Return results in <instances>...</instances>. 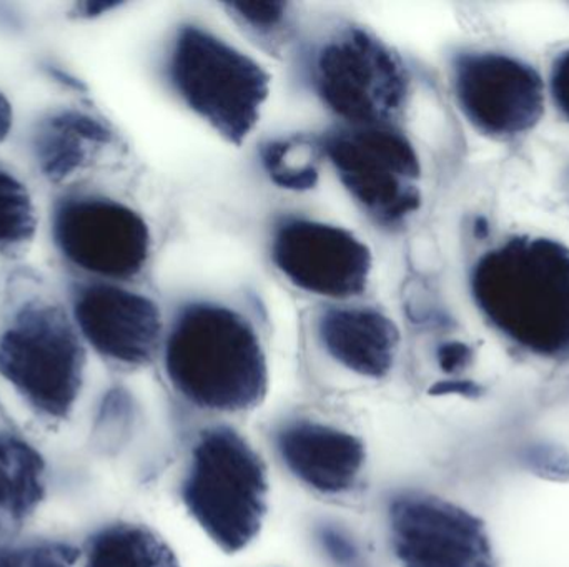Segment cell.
<instances>
[{"label":"cell","mask_w":569,"mask_h":567,"mask_svg":"<svg viewBox=\"0 0 569 567\" xmlns=\"http://www.w3.org/2000/svg\"><path fill=\"white\" fill-rule=\"evenodd\" d=\"M470 292L485 322L511 345L548 362L569 360V246L513 235L475 262Z\"/></svg>","instance_id":"cell-1"},{"label":"cell","mask_w":569,"mask_h":567,"mask_svg":"<svg viewBox=\"0 0 569 567\" xmlns=\"http://www.w3.org/2000/svg\"><path fill=\"white\" fill-rule=\"evenodd\" d=\"M163 366L173 389L206 412H252L269 393V362L256 328L216 303L180 312L167 335Z\"/></svg>","instance_id":"cell-2"},{"label":"cell","mask_w":569,"mask_h":567,"mask_svg":"<svg viewBox=\"0 0 569 567\" xmlns=\"http://www.w3.org/2000/svg\"><path fill=\"white\" fill-rule=\"evenodd\" d=\"M262 456L232 426L203 429L182 483L187 512L227 555L249 548L269 512Z\"/></svg>","instance_id":"cell-3"},{"label":"cell","mask_w":569,"mask_h":567,"mask_svg":"<svg viewBox=\"0 0 569 567\" xmlns=\"http://www.w3.org/2000/svg\"><path fill=\"white\" fill-rule=\"evenodd\" d=\"M170 80L186 105L230 143L242 145L260 122L270 75L252 57L202 27L177 32Z\"/></svg>","instance_id":"cell-4"},{"label":"cell","mask_w":569,"mask_h":567,"mask_svg":"<svg viewBox=\"0 0 569 567\" xmlns=\"http://www.w3.org/2000/svg\"><path fill=\"white\" fill-rule=\"evenodd\" d=\"M86 368L76 325L49 303H27L0 333V376L47 422L72 415Z\"/></svg>","instance_id":"cell-5"},{"label":"cell","mask_w":569,"mask_h":567,"mask_svg":"<svg viewBox=\"0 0 569 567\" xmlns=\"http://www.w3.org/2000/svg\"><path fill=\"white\" fill-rule=\"evenodd\" d=\"M325 153L351 199L377 222L398 225L421 205V162L413 143L390 125H348Z\"/></svg>","instance_id":"cell-6"},{"label":"cell","mask_w":569,"mask_h":567,"mask_svg":"<svg viewBox=\"0 0 569 567\" xmlns=\"http://www.w3.org/2000/svg\"><path fill=\"white\" fill-rule=\"evenodd\" d=\"M313 83L321 102L348 125H390L410 93L400 57L361 29L343 30L323 43Z\"/></svg>","instance_id":"cell-7"},{"label":"cell","mask_w":569,"mask_h":567,"mask_svg":"<svg viewBox=\"0 0 569 567\" xmlns=\"http://www.w3.org/2000/svg\"><path fill=\"white\" fill-rule=\"evenodd\" d=\"M52 236L67 262L107 282L139 275L150 256L142 215L106 196H67L52 213Z\"/></svg>","instance_id":"cell-8"},{"label":"cell","mask_w":569,"mask_h":567,"mask_svg":"<svg viewBox=\"0 0 569 567\" xmlns=\"http://www.w3.org/2000/svg\"><path fill=\"white\" fill-rule=\"evenodd\" d=\"M453 92L468 122L493 140L527 135L541 122L543 77L530 63L501 52H465L453 62Z\"/></svg>","instance_id":"cell-9"},{"label":"cell","mask_w":569,"mask_h":567,"mask_svg":"<svg viewBox=\"0 0 569 567\" xmlns=\"http://www.w3.org/2000/svg\"><path fill=\"white\" fill-rule=\"evenodd\" d=\"M388 529L401 567H501L487 525L448 499L415 492L395 496Z\"/></svg>","instance_id":"cell-10"},{"label":"cell","mask_w":569,"mask_h":567,"mask_svg":"<svg viewBox=\"0 0 569 567\" xmlns=\"http://www.w3.org/2000/svg\"><path fill=\"white\" fill-rule=\"evenodd\" d=\"M272 260L297 288L330 300L361 295L373 270V255L357 235L307 219L287 220L277 229Z\"/></svg>","instance_id":"cell-11"},{"label":"cell","mask_w":569,"mask_h":567,"mask_svg":"<svg viewBox=\"0 0 569 567\" xmlns=\"http://www.w3.org/2000/svg\"><path fill=\"white\" fill-rule=\"evenodd\" d=\"M73 323L97 355L123 368L149 365L162 342V313L149 296L112 282L80 286Z\"/></svg>","instance_id":"cell-12"},{"label":"cell","mask_w":569,"mask_h":567,"mask_svg":"<svg viewBox=\"0 0 569 567\" xmlns=\"http://www.w3.org/2000/svg\"><path fill=\"white\" fill-rule=\"evenodd\" d=\"M276 448L298 482L327 496L351 492L367 463L357 435L315 419L284 423L277 429Z\"/></svg>","instance_id":"cell-13"},{"label":"cell","mask_w":569,"mask_h":567,"mask_svg":"<svg viewBox=\"0 0 569 567\" xmlns=\"http://www.w3.org/2000/svg\"><path fill=\"white\" fill-rule=\"evenodd\" d=\"M317 335L333 362L363 378H387L397 363L400 332L393 320L378 310H327L318 318Z\"/></svg>","instance_id":"cell-14"},{"label":"cell","mask_w":569,"mask_h":567,"mask_svg":"<svg viewBox=\"0 0 569 567\" xmlns=\"http://www.w3.org/2000/svg\"><path fill=\"white\" fill-rule=\"evenodd\" d=\"M109 142V129L99 119L82 110L63 109L37 123L30 149L39 172L49 182L60 183L89 165Z\"/></svg>","instance_id":"cell-15"},{"label":"cell","mask_w":569,"mask_h":567,"mask_svg":"<svg viewBox=\"0 0 569 567\" xmlns=\"http://www.w3.org/2000/svg\"><path fill=\"white\" fill-rule=\"evenodd\" d=\"M47 496V463L27 439L0 429V533L22 528Z\"/></svg>","instance_id":"cell-16"},{"label":"cell","mask_w":569,"mask_h":567,"mask_svg":"<svg viewBox=\"0 0 569 567\" xmlns=\"http://www.w3.org/2000/svg\"><path fill=\"white\" fill-rule=\"evenodd\" d=\"M82 567H182L169 543L146 525L102 526L83 545Z\"/></svg>","instance_id":"cell-17"},{"label":"cell","mask_w":569,"mask_h":567,"mask_svg":"<svg viewBox=\"0 0 569 567\" xmlns=\"http://www.w3.org/2000/svg\"><path fill=\"white\" fill-rule=\"evenodd\" d=\"M37 229L36 206L27 186L0 169V250L19 249Z\"/></svg>","instance_id":"cell-18"},{"label":"cell","mask_w":569,"mask_h":567,"mask_svg":"<svg viewBox=\"0 0 569 567\" xmlns=\"http://www.w3.org/2000/svg\"><path fill=\"white\" fill-rule=\"evenodd\" d=\"M79 549L59 541H32L0 548V567H76Z\"/></svg>","instance_id":"cell-19"},{"label":"cell","mask_w":569,"mask_h":567,"mask_svg":"<svg viewBox=\"0 0 569 567\" xmlns=\"http://www.w3.org/2000/svg\"><path fill=\"white\" fill-rule=\"evenodd\" d=\"M295 145L291 143H270L263 152L267 172L277 185L291 190L313 189L318 180V170L313 162L293 160Z\"/></svg>","instance_id":"cell-20"},{"label":"cell","mask_w":569,"mask_h":567,"mask_svg":"<svg viewBox=\"0 0 569 567\" xmlns=\"http://www.w3.org/2000/svg\"><path fill=\"white\" fill-rule=\"evenodd\" d=\"M230 10L243 23L260 30L280 26L287 16V6L280 2L232 3Z\"/></svg>","instance_id":"cell-21"},{"label":"cell","mask_w":569,"mask_h":567,"mask_svg":"<svg viewBox=\"0 0 569 567\" xmlns=\"http://www.w3.org/2000/svg\"><path fill=\"white\" fill-rule=\"evenodd\" d=\"M525 462L543 478L561 479L563 475L569 476V456L557 446H537L528 452Z\"/></svg>","instance_id":"cell-22"},{"label":"cell","mask_w":569,"mask_h":567,"mask_svg":"<svg viewBox=\"0 0 569 567\" xmlns=\"http://www.w3.org/2000/svg\"><path fill=\"white\" fill-rule=\"evenodd\" d=\"M550 93L555 107L569 122V49L558 53L550 72Z\"/></svg>","instance_id":"cell-23"},{"label":"cell","mask_w":569,"mask_h":567,"mask_svg":"<svg viewBox=\"0 0 569 567\" xmlns=\"http://www.w3.org/2000/svg\"><path fill=\"white\" fill-rule=\"evenodd\" d=\"M437 360L445 373L455 375L473 363V350L463 342H447L438 348Z\"/></svg>","instance_id":"cell-24"},{"label":"cell","mask_w":569,"mask_h":567,"mask_svg":"<svg viewBox=\"0 0 569 567\" xmlns=\"http://www.w3.org/2000/svg\"><path fill=\"white\" fill-rule=\"evenodd\" d=\"M480 386L473 382H465V379H448V382L437 383L430 389L431 395H461L478 396L480 395Z\"/></svg>","instance_id":"cell-25"},{"label":"cell","mask_w":569,"mask_h":567,"mask_svg":"<svg viewBox=\"0 0 569 567\" xmlns=\"http://www.w3.org/2000/svg\"><path fill=\"white\" fill-rule=\"evenodd\" d=\"M13 112L9 100L0 93V143L9 136L12 129Z\"/></svg>","instance_id":"cell-26"},{"label":"cell","mask_w":569,"mask_h":567,"mask_svg":"<svg viewBox=\"0 0 569 567\" xmlns=\"http://www.w3.org/2000/svg\"><path fill=\"white\" fill-rule=\"evenodd\" d=\"M117 3H109V2H99V3H86V6L82 7L83 13L86 16L92 17V16H100L102 12H107V10L113 9Z\"/></svg>","instance_id":"cell-27"}]
</instances>
